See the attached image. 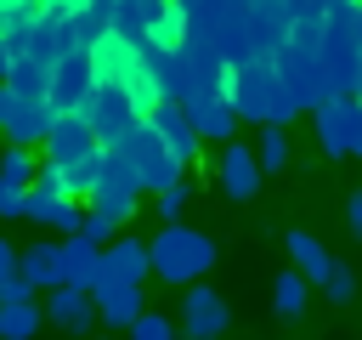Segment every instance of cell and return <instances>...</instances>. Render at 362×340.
I'll use <instances>...</instances> for the list:
<instances>
[{
    "label": "cell",
    "mask_w": 362,
    "mask_h": 340,
    "mask_svg": "<svg viewBox=\"0 0 362 340\" xmlns=\"http://www.w3.org/2000/svg\"><path fill=\"white\" fill-rule=\"evenodd\" d=\"M74 45H79V40H74V23H68V17H45V11H40L34 34L23 40V51H17V57H34V62H45V68H51V62H57L62 51H74Z\"/></svg>",
    "instance_id": "cell-19"
},
{
    "label": "cell",
    "mask_w": 362,
    "mask_h": 340,
    "mask_svg": "<svg viewBox=\"0 0 362 340\" xmlns=\"http://www.w3.org/2000/svg\"><path fill=\"white\" fill-rule=\"evenodd\" d=\"M113 153H124L130 159V170H136V187L141 193H164V187H175V181H187V164L153 136V125L147 119H136L119 142H113Z\"/></svg>",
    "instance_id": "cell-3"
},
{
    "label": "cell",
    "mask_w": 362,
    "mask_h": 340,
    "mask_svg": "<svg viewBox=\"0 0 362 340\" xmlns=\"http://www.w3.org/2000/svg\"><path fill=\"white\" fill-rule=\"evenodd\" d=\"M356 40H362V0H356Z\"/></svg>",
    "instance_id": "cell-43"
},
{
    "label": "cell",
    "mask_w": 362,
    "mask_h": 340,
    "mask_svg": "<svg viewBox=\"0 0 362 340\" xmlns=\"http://www.w3.org/2000/svg\"><path fill=\"white\" fill-rule=\"evenodd\" d=\"M34 23H40V6H34V0H0V40L11 45V57H17L23 40L34 34Z\"/></svg>",
    "instance_id": "cell-24"
},
{
    "label": "cell",
    "mask_w": 362,
    "mask_h": 340,
    "mask_svg": "<svg viewBox=\"0 0 362 340\" xmlns=\"http://www.w3.org/2000/svg\"><path fill=\"white\" fill-rule=\"evenodd\" d=\"M96 170H102V147H90L85 159H68V164L57 170V181H62L68 198H85V193L96 187Z\"/></svg>",
    "instance_id": "cell-27"
},
{
    "label": "cell",
    "mask_w": 362,
    "mask_h": 340,
    "mask_svg": "<svg viewBox=\"0 0 362 340\" xmlns=\"http://www.w3.org/2000/svg\"><path fill=\"white\" fill-rule=\"evenodd\" d=\"M147 125H153V136H158V142H164V147H170V153H175V159H181L187 170L198 164V153H204V142H198V130L187 125V113H181V102H158V108L147 113Z\"/></svg>",
    "instance_id": "cell-13"
},
{
    "label": "cell",
    "mask_w": 362,
    "mask_h": 340,
    "mask_svg": "<svg viewBox=\"0 0 362 340\" xmlns=\"http://www.w3.org/2000/svg\"><path fill=\"white\" fill-rule=\"evenodd\" d=\"M272 62H277V79L288 85V96H294V108H300V113H311L317 102H328V96H334L328 68H322V51H317L311 40H288L283 51H272Z\"/></svg>",
    "instance_id": "cell-4"
},
{
    "label": "cell",
    "mask_w": 362,
    "mask_h": 340,
    "mask_svg": "<svg viewBox=\"0 0 362 340\" xmlns=\"http://www.w3.org/2000/svg\"><path fill=\"white\" fill-rule=\"evenodd\" d=\"M90 300H96V317L102 323H113V329H130V317L147 306L141 300V283H90Z\"/></svg>",
    "instance_id": "cell-20"
},
{
    "label": "cell",
    "mask_w": 362,
    "mask_h": 340,
    "mask_svg": "<svg viewBox=\"0 0 362 340\" xmlns=\"http://www.w3.org/2000/svg\"><path fill=\"white\" fill-rule=\"evenodd\" d=\"M17 272L34 283V289H57L62 283V261H57V244H28L17 255Z\"/></svg>",
    "instance_id": "cell-23"
},
{
    "label": "cell",
    "mask_w": 362,
    "mask_h": 340,
    "mask_svg": "<svg viewBox=\"0 0 362 340\" xmlns=\"http://www.w3.org/2000/svg\"><path fill=\"white\" fill-rule=\"evenodd\" d=\"M305 300H311V283H305L294 266L272 278V306H277V317H288V323H294V317H305Z\"/></svg>",
    "instance_id": "cell-25"
},
{
    "label": "cell",
    "mask_w": 362,
    "mask_h": 340,
    "mask_svg": "<svg viewBox=\"0 0 362 340\" xmlns=\"http://www.w3.org/2000/svg\"><path fill=\"white\" fill-rule=\"evenodd\" d=\"M255 164H260V176H277V170L288 164V136H283V125H260V142H255Z\"/></svg>",
    "instance_id": "cell-30"
},
{
    "label": "cell",
    "mask_w": 362,
    "mask_h": 340,
    "mask_svg": "<svg viewBox=\"0 0 362 340\" xmlns=\"http://www.w3.org/2000/svg\"><path fill=\"white\" fill-rule=\"evenodd\" d=\"M215 176H221V193H226V198L249 204V198L260 193V164H255V147H243V142H221V164H215Z\"/></svg>",
    "instance_id": "cell-15"
},
{
    "label": "cell",
    "mask_w": 362,
    "mask_h": 340,
    "mask_svg": "<svg viewBox=\"0 0 362 340\" xmlns=\"http://www.w3.org/2000/svg\"><path fill=\"white\" fill-rule=\"evenodd\" d=\"M85 198H90V215H102L107 227H124L136 215V204H141V187H136L130 159L113 153V147H102V170H96V187Z\"/></svg>",
    "instance_id": "cell-5"
},
{
    "label": "cell",
    "mask_w": 362,
    "mask_h": 340,
    "mask_svg": "<svg viewBox=\"0 0 362 340\" xmlns=\"http://www.w3.org/2000/svg\"><path fill=\"white\" fill-rule=\"evenodd\" d=\"M226 102L238 119L249 125H288L300 108L288 96V85L277 79V62L272 57H243V62H226Z\"/></svg>",
    "instance_id": "cell-1"
},
{
    "label": "cell",
    "mask_w": 362,
    "mask_h": 340,
    "mask_svg": "<svg viewBox=\"0 0 362 340\" xmlns=\"http://www.w3.org/2000/svg\"><path fill=\"white\" fill-rule=\"evenodd\" d=\"M351 119H356V96H328L311 108V125H317V147L328 159H351Z\"/></svg>",
    "instance_id": "cell-12"
},
{
    "label": "cell",
    "mask_w": 362,
    "mask_h": 340,
    "mask_svg": "<svg viewBox=\"0 0 362 340\" xmlns=\"http://www.w3.org/2000/svg\"><path fill=\"white\" fill-rule=\"evenodd\" d=\"M0 215H6V221L23 215V187H6V181H0Z\"/></svg>",
    "instance_id": "cell-38"
},
{
    "label": "cell",
    "mask_w": 362,
    "mask_h": 340,
    "mask_svg": "<svg viewBox=\"0 0 362 340\" xmlns=\"http://www.w3.org/2000/svg\"><path fill=\"white\" fill-rule=\"evenodd\" d=\"M28 176H34V153L28 147H6L0 153V181L6 187H28Z\"/></svg>",
    "instance_id": "cell-31"
},
{
    "label": "cell",
    "mask_w": 362,
    "mask_h": 340,
    "mask_svg": "<svg viewBox=\"0 0 362 340\" xmlns=\"http://www.w3.org/2000/svg\"><path fill=\"white\" fill-rule=\"evenodd\" d=\"M45 79H51V68L34 62V57H11V68H6V85H11L17 96H40V102H45Z\"/></svg>",
    "instance_id": "cell-29"
},
{
    "label": "cell",
    "mask_w": 362,
    "mask_h": 340,
    "mask_svg": "<svg viewBox=\"0 0 362 340\" xmlns=\"http://www.w3.org/2000/svg\"><path fill=\"white\" fill-rule=\"evenodd\" d=\"M45 323H57V329H68V334H85L90 323H96V300H90V289H74V283H57L51 295H45Z\"/></svg>",
    "instance_id": "cell-18"
},
{
    "label": "cell",
    "mask_w": 362,
    "mask_h": 340,
    "mask_svg": "<svg viewBox=\"0 0 362 340\" xmlns=\"http://www.w3.org/2000/svg\"><path fill=\"white\" fill-rule=\"evenodd\" d=\"M181 113L198 130V142H232L238 136V113L226 96H181Z\"/></svg>",
    "instance_id": "cell-16"
},
{
    "label": "cell",
    "mask_w": 362,
    "mask_h": 340,
    "mask_svg": "<svg viewBox=\"0 0 362 340\" xmlns=\"http://www.w3.org/2000/svg\"><path fill=\"white\" fill-rule=\"evenodd\" d=\"M34 6H40L45 17H74V11H79V0H34Z\"/></svg>",
    "instance_id": "cell-39"
},
{
    "label": "cell",
    "mask_w": 362,
    "mask_h": 340,
    "mask_svg": "<svg viewBox=\"0 0 362 340\" xmlns=\"http://www.w3.org/2000/svg\"><path fill=\"white\" fill-rule=\"evenodd\" d=\"M11 272H17V249H11V244H6V238H0V283H6V278H11Z\"/></svg>",
    "instance_id": "cell-40"
},
{
    "label": "cell",
    "mask_w": 362,
    "mask_h": 340,
    "mask_svg": "<svg viewBox=\"0 0 362 340\" xmlns=\"http://www.w3.org/2000/svg\"><path fill=\"white\" fill-rule=\"evenodd\" d=\"M57 261H62V283H74V289H90V283H96V261H102V249L68 232V244H57Z\"/></svg>",
    "instance_id": "cell-21"
},
{
    "label": "cell",
    "mask_w": 362,
    "mask_h": 340,
    "mask_svg": "<svg viewBox=\"0 0 362 340\" xmlns=\"http://www.w3.org/2000/svg\"><path fill=\"white\" fill-rule=\"evenodd\" d=\"M345 227H351V238L362 244V187H356V193H345Z\"/></svg>",
    "instance_id": "cell-37"
},
{
    "label": "cell",
    "mask_w": 362,
    "mask_h": 340,
    "mask_svg": "<svg viewBox=\"0 0 362 340\" xmlns=\"http://www.w3.org/2000/svg\"><path fill=\"white\" fill-rule=\"evenodd\" d=\"M40 323H45L40 300H0V340H28L40 334Z\"/></svg>",
    "instance_id": "cell-26"
},
{
    "label": "cell",
    "mask_w": 362,
    "mask_h": 340,
    "mask_svg": "<svg viewBox=\"0 0 362 340\" xmlns=\"http://www.w3.org/2000/svg\"><path fill=\"white\" fill-rule=\"evenodd\" d=\"M23 215L40 221V227H57V232H79V215L85 210H79V198L62 193V181H57L51 164H34V176L23 187Z\"/></svg>",
    "instance_id": "cell-6"
},
{
    "label": "cell",
    "mask_w": 362,
    "mask_h": 340,
    "mask_svg": "<svg viewBox=\"0 0 362 340\" xmlns=\"http://www.w3.org/2000/svg\"><path fill=\"white\" fill-rule=\"evenodd\" d=\"M40 147H45V164H51V170H62L68 159H85V153H90V147H102V142L90 136V125H85L79 113H57Z\"/></svg>",
    "instance_id": "cell-14"
},
{
    "label": "cell",
    "mask_w": 362,
    "mask_h": 340,
    "mask_svg": "<svg viewBox=\"0 0 362 340\" xmlns=\"http://www.w3.org/2000/svg\"><path fill=\"white\" fill-rule=\"evenodd\" d=\"M187 198H192V187H187V181H175V187H164V193H158V215H164V221H181V210H187Z\"/></svg>",
    "instance_id": "cell-34"
},
{
    "label": "cell",
    "mask_w": 362,
    "mask_h": 340,
    "mask_svg": "<svg viewBox=\"0 0 362 340\" xmlns=\"http://www.w3.org/2000/svg\"><path fill=\"white\" fill-rule=\"evenodd\" d=\"M113 6H119V0H79V11L68 17V23H74V40H79V45H90L96 34H107Z\"/></svg>",
    "instance_id": "cell-28"
},
{
    "label": "cell",
    "mask_w": 362,
    "mask_h": 340,
    "mask_svg": "<svg viewBox=\"0 0 362 340\" xmlns=\"http://www.w3.org/2000/svg\"><path fill=\"white\" fill-rule=\"evenodd\" d=\"M209 340H221V334H209Z\"/></svg>",
    "instance_id": "cell-44"
},
{
    "label": "cell",
    "mask_w": 362,
    "mask_h": 340,
    "mask_svg": "<svg viewBox=\"0 0 362 340\" xmlns=\"http://www.w3.org/2000/svg\"><path fill=\"white\" fill-rule=\"evenodd\" d=\"M351 159H362V102H356V119H351Z\"/></svg>",
    "instance_id": "cell-41"
},
{
    "label": "cell",
    "mask_w": 362,
    "mask_h": 340,
    "mask_svg": "<svg viewBox=\"0 0 362 340\" xmlns=\"http://www.w3.org/2000/svg\"><path fill=\"white\" fill-rule=\"evenodd\" d=\"M130 340H175V323H170L164 312H147V306H141V312L130 317Z\"/></svg>",
    "instance_id": "cell-32"
},
{
    "label": "cell",
    "mask_w": 362,
    "mask_h": 340,
    "mask_svg": "<svg viewBox=\"0 0 362 340\" xmlns=\"http://www.w3.org/2000/svg\"><path fill=\"white\" fill-rule=\"evenodd\" d=\"M147 283V244L141 238H107L96 261V283Z\"/></svg>",
    "instance_id": "cell-17"
},
{
    "label": "cell",
    "mask_w": 362,
    "mask_h": 340,
    "mask_svg": "<svg viewBox=\"0 0 362 340\" xmlns=\"http://www.w3.org/2000/svg\"><path fill=\"white\" fill-rule=\"evenodd\" d=\"M85 57H90V74H96V85H124L136 68H141V51L124 40V34H96L90 45H85Z\"/></svg>",
    "instance_id": "cell-11"
},
{
    "label": "cell",
    "mask_w": 362,
    "mask_h": 340,
    "mask_svg": "<svg viewBox=\"0 0 362 340\" xmlns=\"http://www.w3.org/2000/svg\"><path fill=\"white\" fill-rule=\"evenodd\" d=\"M322 295H328L334 306H345V300L356 295V272H351L345 261H334V266H328V278H322Z\"/></svg>",
    "instance_id": "cell-33"
},
{
    "label": "cell",
    "mask_w": 362,
    "mask_h": 340,
    "mask_svg": "<svg viewBox=\"0 0 362 340\" xmlns=\"http://www.w3.org/2000/svg\"><path fill=\"white\" fill-rule=\"evenodd\" d=\"M0 300H34V283H28L23 272H11V278L0 283Z\"/></svg>",
    "instance_id": "cell-36"
},
{
    "label": "cell",
    "mask_w": 362,
    "mask_h": 340,
    "mask_svg": "<svg viewBox=\"0 0 362 340\" xmlns=\"http://www.w3.org/2000/svg\"><path fill=\"white\" fill-rule=\"evenodd\" d=\"M90 85H96L90 57H85V45H74V51H62V57L51 62V79H45V108H51V113H74V108L90 96Z\"/></svg>",
    "instance_id": "cell-9"
},
{
    "label": "cell",
    "mask_w": 362,
    "mask_h": 340,
    "mask_svg": "<svg viewBox=\"0 0 362 340\" xmlns=\"http://www.w3.org/2000/svg\"><path fill=\"white\" fill-rule=\"evenodd\" d=\"M283 244H288V255H294V272H300L305 283H322V278H328L334 255H328V249H322V244H317V238H311L305 227H294V232H288Z\"/></svg>",
    "instance_id": "cell-22"
},
{
    "label": "cell",
    "mask_w": 362,
    "mask_h": 340,
    "mask_svg": "<svg viewBox=\"0 0 362 340\" xmlns=\"http://www.w3.org/2000/svg\"><path fill=\"white\" fill-rule=\"evenodd\" d=\"M209 266H215V238L187 221H164L158 238H147V272H158L164 283H198Z\"/></svg>",
    "instance_id": "cell-2"
},
{
    "label": "cell",
    "mask_w": 362,
    "mask_h": 340,
    "mask_svg": "<svg viewBox=\"0 0 362 340\" xmlns=\"http://www.w3.org/2000/svg\"><path fill=\"white\" fill-rule=\"evenodd\" d=\"M74 238H85V244H96V249H102V244L113 238V227H107L102 215H90V210H85V215H79V232H74Z\"/></svg>",
    "instance_id": "cell-35"
},
{
    "label": "cell",
    "mask_w": 362,
    "mask_h": 340,
    "mask_svg": "<svg viewBox=\"0 0 362 340\" xmlns=\"http://www.w3.org/2000/svg\"><path fill=\"white\" fill-rule=\"evenodd\" d=\"M51 108L40 102V96H17L6 79H0V136L11 142V147H40L45 142V130H51Z\"/></svg>",
    "instance_id": "cell-7"
},
{
    "label": "cell",
    "mask_w": 362,
    "mask_h": 340,
    "mask_svg": "<svg viewBox=\"0 0 362 340\" xmlns=\"http://www.w3.org/2000/svg\"><path fill=\"white\" fill-rule=\"evenodd\" d=\"M6 68H11V45L0 40V79H6Z\"/></svg>",
    "instance_id": "cell-42"
},
{
    "label": "cell",
    "mask_w": 362,
    "mask_h": 340,
    "mask_svg": "<svg viewBox=\"0 0 362 340\" xmlns=\"http://www.w3.org/2000/svg\"><path fill=\"white\" fill-rule=\"evenodd\" d=\"M74 113L90 125V136H96L102 147H113V142L136 125V108H130V96H124L119 85H90V96H85Z\"/></svg>",
    "instance_id": "cell-8"
},
{
    "label": "cell",
    "mask_w": 362,
    "mask_h": 340,
    "mask_svg": "<svg viewBox=\"0 0 362 340\" xmlns=\"http://www.w3.org/2000/svg\"><path fill=\"white\" fill-rule=\"evenodd\" d=\"M226 323H232L226 300H221L209 283H187V295H181V329H175V334H187V340H209V334H221Z\"/></svg>",
    "instance_id": "cell-10"
}]
</instances>
